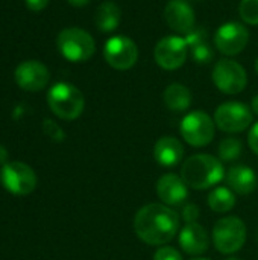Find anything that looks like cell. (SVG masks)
<instances>
[{
  "label": "cell",
  "instance_id": "obj_1",
  "mask_svg": "<svg viewBox=\"0 0 258 260\" xmlns=\"http://www.w3.org/2000/svg\"><path fill=\"white\" fill-rule=\"evenodd\" d=\"M134 230L144 244L160 247L169 244L179 232V216L169 206L152 203L137 212Z\"/></svg>",
  "mask_w": 258,
  "mask_h": 260
},
{
  "label": "cell",
  "instance_id": "obj_2",
  "mask_svg": "<svg viewBox=\"0 0 258 260\" xmlns=\"http://www.w3.org/2000/svg\"><path fill=\"white\" fill-rule=\"evenodd\" d=\"M181 178L189 187L205 190L217 186L225 178V169L219 158L210 154H196L189 157L181 168Z\"/></svg>",
  "mask_w": 258,
  "mask_h": 260
},
{
  "label": "cell",
  "instance_id": "obj_3",
  "mask_svg": "<svg viewBox=\"0 0 258 260\" xmlns=\"http://www.w3.org/2000/svg\"><path fill=\"white\" fill-rule=\"evenodd\" d=\"M47 104L56 117L62 120H75L82 114L85 99L78 87L68 82H58L49 90Z\"/></svg>",
  "mask_w": 258,
  "mask_h": 260
},
{
  "label": "cell",
  "instance_id": "obj_4",
  "mask_svg": "<svg viewBox=\"0 0 258 260\" xmlns=\"http://www.w3.org/2000/svg\"><path fill=\"white\" fill-rule=\"evenodd\" d=\"M56 46L61 55L70 62H85L96 52L94 38L84 29L67 27L59 32Z\"/></svg>",
  "mask_w": 258,
  "mask_h": 260
},
{
  "label": "cell",
  "instance_id": "obj_5",
  "mask_svg": "<svg viewBox=\"0 0 258 260\" xmlns=\"http://www.w3.org/2000/svg\"><path fill=\"white\" fill-rule=\"evenodd\" d=\"M213 242L219 253H237L246 242V225L237 216L219 219L213 229Z\"/></svg>",
  "mask_w": 258,
  "mask_h": 260
},
{
  "label": "cell",
  "instance_id": "obj_6",
  "mask_svg": "<svg viewBox=\"0 0 258 260\" xmlns=\"http://www.w3.org/2000/svg\"><path fill=\"white\" fill-rule=\"evenodd\" d=\"M179 131L189 145L195 148H202L213 142L216 133V123L205 111L196 110L189 113L181 120Z\"/></svg>",
  "mask_w": 258,
  "mask_h": 260
},
{
  "label": "cell",
  "instance_id": "obj_7",
  "mask_svg": "<svg viewBox=\"0 0 258 260\" xmlns=\"http://www.w3.org/2000/svg\"><path fill=\"white\" fill-rule=\"evenodd\" d=\"M213 82L225 94H239L246 88V70L234 59H220L213 69Z\"/></svg>",
  "mask_w": 258,
  "mask_h": 260
},
{
  "label": "cell",
  "instance_id": "obj_8",
  "mask_svg": "<svg viewBox=\"0 0 258 260\" xmlns=\"http://www.w3.org/2000/svg\"><path fill=\"white\" fill-rule=\"evenodd\" d=\"M103 56L108 66L116 70H129L138 59V47L126 35L111 37L103 47Z\"/></svg>",
  "mask_w": 258,
  "mask_h": 260
},
{
  "label": "cell",
  "instance_id": "obj_9",
  "mask_svg": "<svg viewBox=\"0 0 258 260\" xmlns=\"http://www.w3.org/2000/svg\"><path fill=\"white\" fill-rule=\"evenodd\" d=\"M214 123L224 133H242L252 123V111L242 102H225L217 107Z\"/></svg>",
  "mask_w": 258,
  "mask_h": 260
},
{
  "label": "cell",
  "instance_id": "obj_10",
  "mask_svg": "<svg viewBox=\"0 0 258 260\" xmlns=\"http://www.w3.org/2000/svg\"><path fill=\"white\" fill-rule=\"evenodd\" d=\"M2 183L14 195H29L36 187L35 171L23 161H9L2 168Z\"/></svg>",
  "mask_w": 258,
  "mask_h": 260
},
{
  "label": "cell",
  "instance_id": "obj_11",
  "mask_svg": "<svg viewBox=\"0 0 258 260\" xmlns=\"http://www.w3.org/2000/svg\"><path fill=\"white\" fill-rule=\"evenodd\" d=\"M187 49L189 46L182 37H164L155 46V62L164 70H176L186 62Z\"/></svg>",
  "mask_w": 258,
  "mask_h": 260
},
{
  "label": "cell",
  "instance_id": "obj_12",
  "mask_svg": "<svg viewBox=\"0 0 258 260\" xmlns=\"http://www.w3.org/2000/svg\"><path fill=\"white\" fill-rule=\"evenodd\" d=\"M249 41V32L245 24L239 21H227L222 24L214 35L216 47L225 55L240 53Z\"/></svg>",
  "mask_w": 258,
  "mask_h": 260
},
{
  "label": "cell",
  "instance_id": "obj_13",
  "mask_svg": "<svg viewBox=\"0 0 258 260\" xmlns=\"http://www.w3.org/2000/svg\"><path fill=\"white\" fill-rule=\"evenodd\" d=\"M49 69L40 61L27 59L15 69V82L26 91H40L49 84Z\"/></svg>",
  "mask_w": 258,
  "mask_h": 260
},
{
  "label": "cell",
  "instance_id": "obj_14",
  "mask_svg": "<svg viewBox=\"0 0 258 260\" xmlns=\"http://www.w3.org/2000/svg\"><path fill=\"white\" fill-rule=\"evenodd\" d=\"M164 18L170 29L179 34H189L195 27V12L184 0H170L164 8Z\"/></svg>",
  "mask_w": 258,
  "mask_h": 260
},
{
  "label": "cell",
  "instance_id": "obj_15",
  "mask_svg": "<svg viewBox=\"0 0 258 260\" xmlns=\"http://www.w3.org/2000/svg\"><path fill=\"white\" fill-rule=\"evenodd\" d=\"M157 195L166 206H181L189 197V186L175 174H166L157 181Z\"/></svg>",
  "mask_w": 258,
  "mask_h": 260
},
{
  "label": "cell",
  "instance_id": "obj_16",
  "mask_svg": "<svg viewBox=\"0 0 258 260\" xmlns=\"http://www.w3.org/2000/svg\"><path fill=\"white\" fill-rule=\"evenodd\" d=\"M210 236L208 232L198 222L186 224L184 229L179 230V247L184 253L190 256L202 254L208 250Z\"/></svg>",
  "mask_w": 258,
  "mask_h": 260
},
{
  "label": "cell",
  "instance_id": "obj_17",
  "mask_svg": "<svg viewBox=\"0 0 258 260\" xmlns=\"http://www.w3.org/2000/svg\"><path fill=\"white\" fill-rule=\"evenodd\" d=\"M225 180L228 187L239 195L252 193L257 189L258 184V178L254 169L245 165H236L230 168L228 172L225 174Z\"/></svg>",
  "mask_w": 258,
  "mask_h": 260
},
{
  "label": "cell",
  "instance_id": "obj_18",
  "mask_svg": "<svg viewBox=\"0 0 258 260\" xmlns=\"http://www.w3.org/2000/svg\"><path fill=\"white\" fill-rule=\"evenodd\" d=\"M154 157L158 165L164 168H172L181 163L184 157V146L182 143L170 136H164L157 140L154 146Z\"/></svg>",
  "mask_w": 258,
  "mask_h": 260
},
{
  "label": "cell",
  "instance_id": "obj_19",
  "mask_svg": "<svg viewBox=\"0 0 258 260\" xmlns=\"http://www.w3.org/2000/svg\"><path fill=\"white\" fill-rule=\"evenodd\" d=\"M163 99L170 111H186L192 105V93L182 84H170L164 90Z\"/></svg>",
  "mask_w": 258,
  "mask_h": 260
},
{
  "label": "cell",
  "instance_id": "obj_20",
  "mask_svg": "<svg viewBox=\"0 0 258 260\" xmlns=\"http://www.w3.org/2000/svg\"><path fill=\"white\" fill-rule=\"evenodd\" d=\"M122 18V11L117 3L114 2H103L96 12V26L102 32L114 30Z\"/></svg>",
  "mask_w": 258,
  "mask_h": 260
},
{
  "label": "cell",
  "instance_id": "obj_21",
  "mask_svg": "<svg viewBox=\"0 0 258 260\" xmlns=\"http://www.w3.org/2000/svg\"><path fill=\"white\" fill-rule=\"evenodd\" d=\"M208 206L216 213H227L236 206V195L230 187L217 186L208 195Z\"/></svg>",
  "mask_w": 258,
  "mask_h": 260
},
{
  "label": "cell",
  "instance_id": "obj_22",
  "mask_svg": "<svg viewBox=\"0 0 258 260\" xmlns=\"http://www.w3.org/2000/svg\"><path fill=\"white\" fill-rule=\"evenodd\" d=\"M242 154V142L234 137H227L219 143V157L224 161H234Z\"/></svg>",
  "mask_w": 258,
  "mask_h": 260
},
{
  "label": "cell",
  "instance_id": "obj_23",
  "mask_svg": "<svg viewBox=\"0 0 258 260\" xmlns=\"http://www.w3.org/2000/svg\"><path fill=\"white\" fill-rule=\"evenodd\" d=\"M242 20L248 24H258V0H242L239 6Z\"/></svg>",
  "mask_w": 258,
  "mask_h": 260
},
{
  "label": "cell",
  "instance_id": "obj_24",
  "mask_svg": "<svg viewBox=\"0 0 258 260\" xmlns=\"http://www.w3.org/2000/svg\"><path fill=\"white\" fill-rule=\"evenodd\" d=\"M190 50H192V58L199 64H208L214 58V52L207 41L190 47Z\"/></svg>",
  "mask_w": 258,
  "mask_h": 260
},
{
  "label": "cell",
  "instance_id": "obj_25",
  "mask_svg": "<svg viewBox=\"0 0 258 260\" xmlns=\"http://www.w3.org/2000/svg\"><path fill=\"white\" fill-rule=\"evenodd\" d=\"M43 131H44L46 136H47L49 139H52L53 142H62L64 137H65V134H64V131L61 129V126H59L56 122L50 120V119H46V120L43 122Z\"/></svg>",
  "mask_w": 258,
  "mask_h": 260
},
{
  "label": "cell",
  "instance_id": "obj_26",
  "mask_svg": "<svg viewBox=\"0 0 258 260\" xmlns=\"http://www.w3.org/2000/svg\"><path fill=\"white\" fill-rule=\"evenodd\" d=\"M207 30L204 27H193L189 34H186L184 40L187 43L189 47H193L196 44H201V43H205L207 41Z\"/></svg>",
  "mask_w": 258,
  "mask_h": 260
},
{
  "label": "cell",
  "instance_id": "obj_27",
  "mask_svg": "<svg viewBox=\"0 0 258 260\" xmlns=\"http://www.w3.org/2000/svg\"><path fill=\"white\" fill-rule=\"evenodd\" d=\"M154 260H182V254L172 247H161L155 251Z\"/></svg>",
  "mask_w": 258,
  "mask_h": 260
},
{
  "label": "cell",
  "instance_id": "obj_28",
  "mask_svg": "<svg viewBox=\"0 0 258 260\" xmlns=\"http://www.w3.org/2000/svg\"><path fill=\"white\" fill-rule=\"evenodd\" d=\"M201 216V210L198 206L195 204H186L184 209H182V219L187 222V224H193V222H198Z\"/></svg>",
  "mask_w": 258,
  "mask_h": 260
},
{
  "label": "cell",
  "instance_id": "obj_29",
  "mask_svg": "<svg viewBox=\"0 0 258 260\" xmlns=\"http://www.w3.org/2000/svg\"><path fill=\"white\" fill-rule=\"evenodd\" d=\"M248 145H249L251 151L258 155V122L252 125V128L248 134Z\"/></svg>",
  "mask_w": 258,
  "mask_h": 260
},
{
  "label": "cell",
  "instance_id": "obj_30",
  "mask_svg": "<svg viewBox=\"0 0 258 260\" xmlns=\"http://www.w3.org/2000/svg\"><path fill=\"white\" fill-rule=\"evenodd\" d=\"M26 5H27V8L30 11L40 12V11H43L49 5V0H26Z\"/></svg>",
  "mask_w": 258,
  "mask_h": 260
},
{
  "label": "cell",
  "instance_id": "obj_31",
  "mask_svg": "<svg viewBox=\"0 0 258 260\" xmlns=\"http://www.w3.org/2000/svg\"><path fill=\"white\" fill-rule=\"evenodd\" d=\"M8 163V151L5 146L0 145V165H6Z\"/></svg>",
  "mask_w": 258,
  "mask_h": 260
},
{
  "label": "cell",
  "instance_id": "obj_32",
  "mask_svg": "<svg viewBox=\"0 0 258 260\" xmlns=\"http://www.w3.org/2000/svg\"><path fill=\"white\" fill-rule=\"evenodd\" d=\"M70 5H73V6H85L87 3H90L91 0H67Z\"/></svg>",
  "mask_w": 258,
  "mask_h": 260
},
{
  "label": "cell",
  "instance_id": "obj_33",
  "mask_svg": "<svg viewBox=\"0 0 258 260\" xmlns=\"http://www.w3.org/2000/svg\"><path fill=\"white\" fill-rule=\"evenodd\" d=\"M252 111L258 116V94L254 96V99H252Z\"/></svg>",
  "mask_w": 258,
  "mask_h": 260
},
{
  "label": "cell",
  "instance_id": "obj_34",
  "mask_svg": "<svg viewBox=\"0 0 258 260\" xmlns=\"http://www.w3.org/2000/svg\"><path fill=\"white\" fill-rule=\"evenodd\" d=\"M255 72H257V73H258V58H257V59H255Z\"/></svg>",
  "mask_w": 258,
  "mask_h": 260
},
{
  "label": "cell",
  "instance_id": "obj_35",
  "mask_svg": "<svg viewBox=\"0 0 258 260\" xmlns=\"http://www.w3.org/2000/svg\"><path fill=\"white\" fill-rule=\"evenodd\" d=\"M227 260H240V259H237V257H230V259H227Z\"/></svg>",
  "mask_w": 258,
  "mask_h": 260
},
{
  "label": "cell",
  "instance_id": "obj_36",
  "mask_svg": "<svg viewBox=\"0 0 258 260\" xmlns=\"http://www.w3.org/2000/svg\"><path fill=\"white\" fill-rule=\"evenodd\" d=\"M192 260H210V259H204V257H199V259H192Z\"/></svg>",
  "mask_w": 258,
  "mask_h": 260
}]
</instances>
